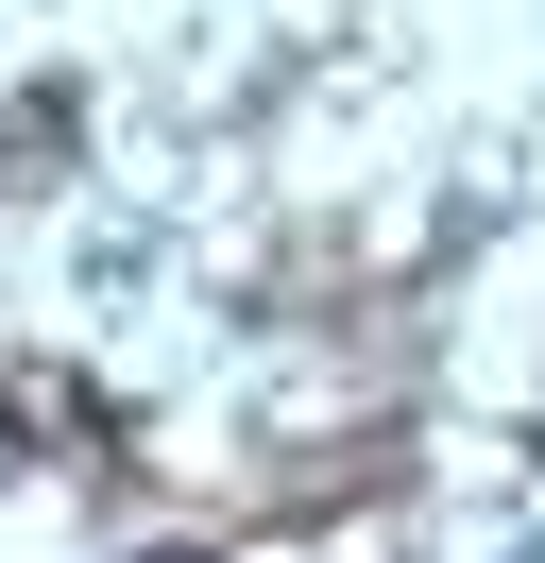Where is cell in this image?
I'll use <instances>...</instances> for the list:
<instances>
[{
	"mask_svg": "<svg viewBox=\"0 0 545 563\" xmlns=\"http://www.w3.org/2000/svg\"><path fill=\"white\" fill-rule=\"evenodd\" d=\"M52 172H68V103H52V86H34V103L0 120V188H52Z\"/></svg>",
	"mask_w": 545,
	"mask_h": 563,
	"instance_id": "2",
	"label": "cell"
},
{
	"mask_svg": "<svg viewBox=\"0 0 545 563\" xmlns=\"http://www.w3.org/2000/svg\"><path fill=\"white\" fill-rule=\"evenodd\" d=\"M0 444H34V461H102L120 427H102V393L68 376V358H18V376H0Z\"/></svg>",
	"mask_w": 545,
	"mask_h": 563,
	"instance_id": "1",
	"label": "cell"
},
{
	"mask_svg": "<svg viewBox=\"0 0 545 563\" xmlns=\"http://www.w3.org/2000/svg\"><path fill=\"white\" fill-rule=\"evenodd\" d=\"M290 563H409L392 529H324V547H290Z\"/></svg>",
	"mask_w": 545,
	"mask_h": 563,
	"instance_id": "3",
	"label": "cell"
}]
</instances>
